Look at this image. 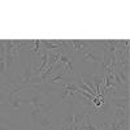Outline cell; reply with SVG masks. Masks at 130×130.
<instances>
[{
	"label": "cell",
	"mask_w": 130,
	"mask_h": 130,
	"mask_svg": "<svg viewBox=\"0 0 130 130\" xmlns=\"http://www.w3.org/2000/svg\"><path fill=\"white\" fill-rule=\"evenodd\" d=\"M83 60L85 61H91V62H96V64H102V57L96 56L94 51H90V52H86L83 53Z\"/></svg>",
	"instance_id": "cell-1"
},
{
	"label": "cell",
	"mask_w": 130,
	"mask_h": 130,
	"mask_svg": "<svg viewBox=\"0 0 130 130\" xmlns=\"http://www.w3.org/2000/svg\"><path fill=\"white\" fill-rule=\"evenodd\" d=\"M22 130H31V129H30V127H27V126H26V125H25V126H24V127H22Z\"/></svg>",
	"instance_id": "cell-2"
}]
</instances>
